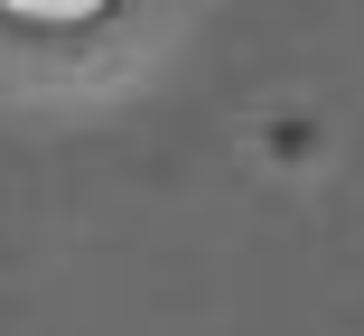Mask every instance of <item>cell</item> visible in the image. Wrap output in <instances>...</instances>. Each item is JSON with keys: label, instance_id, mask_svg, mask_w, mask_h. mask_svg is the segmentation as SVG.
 Returning <instances> with one entry per match:
<instances>
[{"label": "cell", "instance_id": "1", "mask_svg": "<svg viewBox=\"0 0 364 336\" xmlns=\"http://www.w3.org/2000/svg\"><path fill=\"white\" fill-rule=\"evenodd\" d=\"M10 19H28V28H75V19H94L103 0H0Z\"/></svg>", "mask_w": 364, "mask_h": 336}]
</instances>
